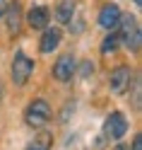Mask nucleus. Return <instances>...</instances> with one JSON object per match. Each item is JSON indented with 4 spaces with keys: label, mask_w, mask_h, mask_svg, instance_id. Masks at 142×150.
<instances>
[{
    "label": "nucleus",
    "mask_w": 142,
    "mask_h": 150,
    "mask_svg": "<svg viewBox=\"0 0 142 150\" xmlns=\"http://www.w3.org/2000/svg\"><path fill=\"white\" fill-rule=\"evenodd\" d=\"M118 39L128 46L130 51H140V44H142V32H140V24L132 15H120L118 20Z\"/></svg>",
    "instance_id": "nucleus-1"
},
{
    "label": "nucleus",
    "mask_w": 142,
    "mask_h": 150,
    "mask_svg": "<svg viewBox=\"0 0 142 150\" xmlns=\"http://www.w3.org/2000/svg\"><path fill=\"white\" fill-rule=\"evenodd\" d=\"M51 119H53V109L46 99H34L24 109V124L29 128H43Z\"/></svg>",
    "instance_id": "nucleus-2"
},
{
    "label": "nucleus",
    "mask_w": 142,
    "mask_h": 150,
    "mask_svg": "<svg viewBox=\"0 0 142 150\" xmlns=\"http://www.w3.org/2000/svg\"><path fill=\"white\" fill-rule=\"evenodd\" d=\"M10 73H12V82H15L17 87H22V85H27V82H29L31 73H34V61H31L24 51H17L15 58H12Z\"/></svg>",
    "instance_id": "nucleus-3"
},
{
    "label": "nucleus",
    "mask_w": 142,
    "mask_h": 150,
    "mask_svg": "<svg viewBox=\"0 0 142 150\" xmlns=\"http://www.w3.org/2000/svg\"><path fill=\"white\" fill-rule=\"evenodd\" d=\"M128 131V119L120 114V111H111L104 121V136L108 140H120Z\"/></svg>",
    "instance_id": "nucleus-4"
},
{
    "label": "nucleus",
    "mask_w": 142,
    "mask_h": 150,
    "mask_svg": "<svg viewBox=\"0 0 142 150\" xmlns=\"http://www.w3.org/2000/svg\"><path fill=\"white\" fill-rule=\"evenodd\" d=\"M108 85H111L113 95H123V92L132 85V70L128 68V65H118V68H113L111 75H108Z\"/></svg>",
    "instance_id": "nucleus-5"
},
{
    "label": "nucleus",
    "mask_w": 142,
    "mask_h": 150,
    "mask_svg": "<svg viewBox=\"0 0 142 150\" xmlns=\"http://www.w3.org/2000/svg\"><path fill=\"white\" fill-rule=\"evenodd\" d=\"M72 75H75V58L70 53H65L53 65V78L58 82H68V80H72Z\"/></svg>",
    "instance_id": "nucleus-6"
},
{
    "label": "nucleus",
    "mask_w": 142,
    "mask_h": 150,
    "mask_svg": "<svg viewBox=\"0 0 142 150\" xmlns=\"http://www.w3.org/2000/svg\"><path fill=\"white\" fill-rule=\"evenodd\" d=\"M60 39H63V32L58 29V27H46L41 41H39L41 53H53V51L60 46Z\"/></svg>",
    "instance_id": "nucleus-7"
},
{
    "label": "nucleus",
    "mask_w": 142,
    "mask_h": 150,
    "mask_svg": "<svg viewBox=\"0 0 142 150\" xmlns=\"http://www.w3.org/2000/svg\"><path fill=\"white\" fill-rule=\"evenodd\" d=\"M118 20H120V7H118V5L108 3V5L101 7V12H99V24L104 27V29L113 32V29L118 27Z\"/></svg>",
    "instance_id": "nucleus-8"
},
{
    "label": "nucleus",
    "mask_w": 142,
    "mask_h": 150,
    "mask_svg": "<svg viewBox=\"0 0 142 150\" xmlns=\"http://www.w3.org/2000/svg\"><path fill=\"white\" fill-rule=\"evenodd\" d=\"M48 20H51L48 7H43V5H34L29 10V15H27V22H29L31 29H46V27H48Z\"/></svg>",
    "instance_id": "nucleus-9"
},
{
    "label": "nucleus",
    "mask_w": 142,
    "mask_h": 150,
    "mask_svg": "<svg viewBox=\"0 0 142 150\" xmlns=\"http://www.w3.org/2000/svg\"><path fill=\"white\" fill-rule=\"evenodd\" d=\"M5 17H7V32H10L12 36L20 34V29H22V5L17 3V0L12 5H7Z\"/></svg>",
    "instance_id": "nucleus-10"
},
{
    "label": "nucleus",
    "mask_w": 142,
    "mask_h": 150,
    "mask_svg": "<svg viewBox=\"0 0 142 150\" xmlns=\"http://www.w3.org/2000/svg\"><path fill=\"white\" fill-rule=\"evenodd\" d=\"M75 15V0H60L58 7H55V20L60 24H70Z\"/></svg>",
    "instance_id": "nucleus-11"
},
{
    "label": "nucleus",
    "mask_w": 142,
    "mask_h": 150,
    "mask_svg": "<svg viewBox=\"0 0 142 150\" xmlns=\"http://www.w3.org/2000/svg\"><path fill=\"white\" fill-rule=\"evenodd\" d=\"M51 145H53V136L51 133H39L29 140V145L24 150H51Z\"/></svg>",
    "instance_id": "nucleus-12"
},
{
    "label": "nucleus",
    "mask_w": 142,
    "mask_h": 150,
    "mask_svg": "<svg viewBox=\"0 0 142 150\" xmlns=\"http://www.w3.org/2000/svg\"><path fill=\"white\" fill-rule=\"evenodd\" d=\"M118 46H120V39H118L116 29H113V32H108L106 36H104V41H101V53H113Z\"/></svg>",
    "instance_id": "nucleus-13"
},
{
    "label": "nucleus",
    "mask_w": 142,
    "mask_h": 150,
    "mask_svg": "<svg viewBox=\"0 0 142 150\" xmlns=\"http://www.w3.org/2000/svg\"><path fill=\"white\" fill-rule=\"evenodd\" d=\"M132 104H135V109H140L142 104V80L140 78H132Z\"/></svg>",
    "instance_id": "nucleus-14"
},
{
    "label": "nucleus",
    "mask_w": 142,
    "mask_h": 150,
    "mask_svg": "<svg viewBox=\"0 0 142 150\" xmlns=\"http://www.w3.org/2000/svg\"><path fill=\"white\" fill-rule=\"evenodd\" d=\"M128 150H142V136H135V138H132V145H130Z\"/></svg>",
    "instance_id": "nucleus-15"
},
{
    "label": "nucleus",
    "mask_w": 142,
    "mask_h": 150,
    "mask_svg": "<svg viewBox=\"0 0 142 150\" xmlns=\"http://www.w3.org/2000/svg\"><path fill=\"white\" fill-rule=\"evenodd\" d=\"M89 70H94L92 63H82V75H89Z\"/></svg>",
    "instance_id": "nucleus-16"
},
{
    "label": "nucleus",
    "mask_w": 142,
    "mask_h": 150,
    "mask_svg": "<svg viewBox=\"0 0 142 150\" xmlns=\"http://www.w3.org/2000/svg\"><path fill=\"white\" fill-rule=\"evenodd\" d=\"M5 10H7V0H0V20L5 17Z\"/></svg>",
    "instance_id": "nucleus-17"
},
{
    "label": "nucleus",
    "mask_w": 142,
    "mask_h": 150,
    "mask_svg": "<svg viewBox=\"0 0 142 150\" xmlns=\"http://www.w3.org/2000/svg\"><path fill=\"white\" fill-rule=\"evenodd\" d=\"M113 150H128V145H125V143H118V145L113 148Z\"/></svg>",
    "instance_id": "nucleus-18"
},
{
    "label": "nucleus",
    "mask_w": 142,
    "mask_h": 150,
    "mask_svg": "<svg viewBox=\"0 0 142 150\" xmlns=\"http://www.w3.org/2000/svg\"><path fill=\"white\" fill-rule=\"evenodd\" d=\"M0 102H3V85H0Z\"/></svg>",
    "instance_id": "nucleus-19"
},
{
    "label": "nucleus",
    "mask_w": 142,
    "mask_h": 150,
    "mask_svg": "<svg viewBox=\"0 0 142 150\" xmlns=\"http://www.w3.org/2000/svg\"><path fill=\"white\" fill-rule=\"evenodd\" d=\"M132 3H135V5H142V0H132Z\"/></svg>",
    "instance_id": "nucleus-20"
}]
</instances>
